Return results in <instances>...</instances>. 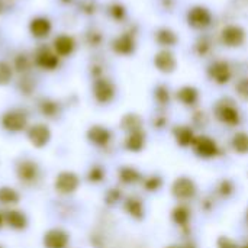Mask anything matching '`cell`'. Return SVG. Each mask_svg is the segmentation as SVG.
Wrapping results in <instances>:
<instances>
[{"label":"cell","mask_w":248,"mask_h":248,"mask_svg":"<svg viewBox=\"0 0 248 248\" xmlns=\"http://www.w3.org/2000/svg\"><path fill=\"white\" fill-rule=\"evenodd\" d=\"M124 209L135 221H142L147 215L145 203L140 196H128L124 202Z\"/></svg>","instance_id":"8992f818"},{"label":"cell","mask_w":248,"mask_h":248,"mask_svg":"<svg viewBox=\"0 0 248 248\" xmlns=\"http://www.w3.org/2000/svg\"><path fill=\"white\" fill-rule=\"evenodd\" d=\"M0 248H1V247H0Z\"/></svg>","instance_id":"e575fe53"},{"label":"cell","mask_w":248,"mask_h":248,"mask_svg":"<svg viewBox=\"0 0 248 248\" xmlns=\"http://www.w3.org/2000/svg\"><path fill=\"white\" fill-rule=\"evenodd\" d=\"M7 222L13 228H23L26 225V218L20 212H9L7 214Z\"/></svg>","instance_id":"603a6c76"},{"label":"cell","mask_w":248,"mask_h":248,"mask_svg":"<svg viewBox=\"0 0 248 248\" xmlns=\"http://www.w3.org/2000/svg\"><path fill=\"white\" fill-rule=\"evenodd\" d=\"M36 176V166L32 163H23L19 167V177L23 180H33Z\"/></svg>","instance_id":"ffe728a7"},{"label":"cell","mask_w":248,"mask_h":248,"mask_svg":"<svg viewBox=\"0 0 248 248\" xmlns=\"http://www.w3.org/2000/svg\"><path fill=\"white\" fill-rule=\"evenodd\" d=\"M237 192V185L232 179L230 177H224L219 182L215 183L214 186V192L212 195L218 199V201H230Z\"/></svg>","instance_id":"ba28073f"},{"label":"cell","mask_w":248,"mask_h":248,"mask_svg":"<svg viewBox=\"0 0 248 248\" xmlns=\"http://www.w3.org/2000/svg\"><path fill=\"white\" fill-rule=\"evenodd\" d=\"M110 138H112L110 131L106 129V128H103V126L96 125V126H93V128L89 131V140H90L94 145H97V147H105V145H108V144L110 142Z\"/></svg>","instance_id":"7c38bea8"},{"label":"cell","mask_w":248,"mask_h":248,"mask_svg":"<svg viewBox=\"0 0 248 248\" xmlns=\"http://www.w3.org/2000/svg\"><path fill=\"white\" fill-rule=\"evenodd\" d=\"M177 100L187 108H193L199 100V93L193 87H183L177 92Z\"/></svg>","instance_id":"2e32d148"},{"label":"cell","mask_w":248,"mask_h":248,"mask_svg":"<svg viewBox=\"0 0 248 248\" xmlns=\"http://www.w3.org/2000/svg\"><path fill=\"white\" fill-rule=\"evenodd\" d=\"M0 224H1V217H0Z\"/></svg>","instance_id":"836d02e7"},{"label":"cell","mask_w":248,"mask_h":248,"mask_svg":"<svg viewBox=\"0 0 248 248\" xmlns=\"http://www.w3.org/2000/svg\"><path fill=\"white\" fill-rule=\"evenodd\" d=\"M113 87L109 84V83H106V81H99L97 84H96V87H94V94H96V99L99 100V102H103V103H106V102H109L112 97H113Z\"/></svg>","instance_id":"ac0fdd59"},{"label":"cell","mask_w":248,"mask_h":248,"mask_svg":"<svg viewBox=\"0 0 248 248\" xmlns=\"http://www.w3.org/2000/svg\"><path fill=\"white\" fill-rule=\"evenodd\" d=\"M171 135H173L174 142L177 144V147H180V148H192L198 134L195 132L193 126L180 124V125H176L171 129Z\"/></svg>","instance_id":"5b68a950"},{"label":"cell","mask_w":248,"mask_h":248,"mask_svg":"<svg viewBox=\"0 0 248 248\" xmlns=\"http://www.w3.org/2000/svg\"><path fill=\"white\" fill-rule=\"evenodd\" d=\"M119 198H121V193H119V190H115V189L109 190V195H108V202H110V203H113V202H118V201H119Z\"/></svg>","instance_id":"f546056e"},{"label":"cell","mask_w":248,"mask_h":248,"mask_svg":"<svg viewBox=\"0 0 248 248\" xmlns=\"http://www.w3.org/2000/svg\"><path fill=\"white\" fill-rule=\"evenodd\" d=\"M122 128H124V131L126 134L132 132V131H137V129H142V119L138 115H135V113H129L128 116L124 118Z\"/></svg>","instance_id":"d6986e66"},{"label":"cell","mask_w":248,"mask_h":248,"mask_svg":"<svg viewBox=\"0 0 248 248\" xmlns=\"http://www.w3.org/2000/svg\"><path fill=\"white\" fill-rule=\"evenodd\" d=\"M89 179L92 182H102L105 179V170L100 167V166H96L90 170V174H89Z\"/></svg>","instance_id":"484cf974"},{"label":"cell","mask_w":248,"mask_h":248,"mask_svg":"<svg viewBox=\"0 0 248 248\" xmlns=\"http://www.w3.org/2000/svg\"><path fill=\"white\" fill-rule=\"evenodd\" d=\"M55 187H57L60 192H62V193L74 192V190L78 187V177H77L74 173H70V171L61 173V174L57 177Z\"/></svg>","instance_id":"9c48e42d"},{"label":"cell","mask_w":248,"mask_h":248,"mask_svg":"<svg viewBox=\"0 0 248 248\" xmlns=\"http://www.w3.org/2000/svg\"><path fill=\"white\" fill-rule=\"evenodd\" d=\"M29 140L35 147H44L49 141V129L44 125H35L29 131Z\"/></svg>","instance_id":"5bb4252c"},{"label":"cell","mask_w":248,"mask_h":248,"mask_svg":"<svg viewBox=\"0 0 248 248\" xmlns=\"http://www.w3.org/2000/svg\"><path fill=\"white\" fill-rule=\"evenodd\" d=\"M44 243L48 248H64L68 243V237L62 231L52 230L45 235Z\"/></svg>","instance_id":"9a60e30c"},{"label":"cell","mask_w":248,"mask_h":248,"mask_svg":"<svg viewBox=\"0 0 248 248\" xmlns=\"http://www.w3.org/2000/svg\"><path fill=\"white\" fill-rule=\"evenodd\" d=\"M55 49H57L58 54L65 55V54H68L73 49V41L68 36H60L55 41Z\"/></svg>","instance_id":"44dd1931"},{"label":"cell","mask_w":248,"mask_h":248,"mask_svg":"<svg viewBox=\"0 0 248 248\" xmlns=\"http://www.w3.org/2000/svg\"><path fill=\"white\" fill-rule=\"evenodd\" d=\"M17 199H19V196L13 189H9V187L0 189V202L1 203H16Z\"/></svg>","instance_id":"cb8c5ba5"},{"label":"cell","mask_w":248,"mask_h":248,"mask_svg":"<svg viewBox=\"0 0 248 248\" xmlns=\"http://www.w3.org/2000/svg\"><path fill=\"white\" fill-rule=\"evenodd\" d=\"M118 176L124 185H137L141 183L144 179L142 173L134 166H122L118 171Z\"/></svg>","instance_id":"8fae6325"},{"label":"cell","mask_w":248,"mask_h":248,"mask_svg":"<svg viewBox=\"0 0 248 248\" xmlns=\"http://www.w3.org/2000/svg\"><path fill=\"white\" fill-rule=\"evenodd\" d=\"M9 77H10V70L6 65L0 64V83H6Z\"/></svg>","instance_id":"f1b7e54d"},{"label":"cell","mask_w":248,"mask_h":248,"mask_svg":"<svg viewBox=\"0 0 248 248\" xmlns=\"http://www.w3.org/2000/svg\"><path fill=\"white\" fill-rule=\"evenodd\" d=\"M141 185H142V189L145 192H148V193H157L164 186V177L160 173H151L150 176H144Z\"/></svg>","instance_id":"4fadbf2b"},{"label":"cell","mask_w":248,"mask_h":248,"mask_svg":"<svg viewBox=\"0 0 248 248\" xmlns=\"http://www.w3.org/2000/svg\"><path fill=\"white\" fill-rule=\"evenodd\" d=\"M241 248H248V243H246V244H243V246H241Z\"/></svg>","instance_id":"d6a6232c"},{"label":"cell","mask_w":248,"mask_h":248,"mask_svg":"<svg viewBox=\"0 0 248 248\" xmlns=\"http://www.w3.org/2000/svg\"><path fill=\"white\" fill-rule=\"evenodd\" d=\"M32 32L36 35V36H44V35H46L48 33V31H49V23H48V20H45V19H36V20H33L32 22Z\"/></svg>","instance_id":"7402d4cb"},{"label":"cell","mask_w":248,"mask_h":248,"mask_svg":"<svg viewBox=\"0 0 248 248\" xmlns=\"http://www.w3.org/2000/svg\"><path fill=\"white\" fill-rule=\"evenodd\" d=\"M41 64H42L44 67H46V68H52V67H55V64H57V58H55L54 55H51V54H44V55L41 57Z\"/></svg>","instance_id":"4316f807"},{"label":"cell","mask_w":248,"mask_h":248,"mask_svg":"<svg viewBox=\"0 0 248 248\" xmlns=\"http://www.w3.org/2000/svg\"><path fill=\"white\" fill-rule=\"evenodd\" d=\"M237 93L240 94V97H241V99L248 100V78L243 80V81L238 84V87H237Z\"/></svg>","instance_id":"83f0119b"},{"label":"cell","mask_w":248,"mask_h":248,"mask_svg":"<svg viewBox=\"0 0 248 248\" xmlns=\"http://www.w3.org/2000/svg\"><path fill=\"white\" fill-rule=\"evenodd\" d=\"M3 125L9 129V131H20L25 128L26 125V119L23 115L16 113V112H10L3 118Z\"/></svg>","instance_id":"e0dca14e"},{"label":"cell","mask_w":248,"mask_h":248,"mask_svg":"<svg viewBox=\"0 0 248 248\" xmlns=\"http://www.w3.org/2000/svg\"><path fill=\"white\" fill-rule=\"evenodd\" d=\"M230 148L238 155H248V132L235 131L230 140Z\"/></svg>","instance_id":"30bf717a"},{"label":"cell","mask_w":248,"mask_h":248,"mask_svg":"<svg viewBox=\"0 0 248 248\" xmlns=\"http://www.w3.org/2000/svg\"><path fill=\"white\" fill-rule=\"evenodd\" d=\"M171 196L177 201V203H190L199 195V186L190 176H179L174 179L170 187Z\"/></svg>","instance_id":"6da1fadb"},{"label":"cell","mask_w":248,"mask_h":248,"mask_svg":"<svg viewBox=\"0 0 248 248\" xmlns=\"http://www.w3.org/2000/svg\"><path fill=\"white\" fill-rule=\"evenodd\" d=\"M170 219L182 232L189 231L192 224V209L189 208V203H177L170 212Z\"/></svg>","instance_id":"277c9868"},{"label":"cell","mask_w":248,"mask_h":248,"mask_svg":"<svg viewBox=\"0 0 248 248\" xmlns=\"http://www.w3.org/2000/svg\"><path fill=\"white\" fill-rule=\"evenodd\" d=\"M192 151L193 154L201 158V160H217L218 157H221V145L217 142V140H214L209 135L201 134L196 135V140L192 145Z\"/></svg>","instance_id":"3957f363"},{"label":"cell","mask_w":248,"mask_h":248,"mask_svg":"<svg viewBox=\"0 0 248 248\" xmlns=\"http://www.w3.org/2000/svg\"><path fill=\"white\" fill-rule=\"evenodd\" d=\"M214 115L217 118V121L225 126L230 128H237L243 124V116H241V110L238 109V106L230 100V99H222L218 100L214 109Z\"/></svg>","instance_id":"7a4b0ae2"},{"label":"cell","mask_w":248,"mask_h":248,"mask_svg":"<svg viewBox=\"0 0 248 248\" xmlns=\"http://www.w3.org/2000/svg\"><path fill=\"white\" fill-rule=\"evenodd\" d=\"M145 144H147V134L144 129L128 132L124 141V147L129 153H141L145 148Z\"/></svg>","instance_id":"52a82bcc"},{"label":"cell","mask_w":248,"mask_h":248,"mask_svg":"<svg viewBox=\"0 0 248 248\" xmlns=\"http://www.w3.org/2000/svg\"><path fill=\"white\" fill-rule=\"evenodd\" d=\"M217 248H241V246L230 235H219L217 240Z\"/></svg>","instance_id":"d4e9b609"},{"label":"cell","mask_w":248,"mask_h":248,"mask_svg":"<svg viewBox=\"0 0 248 248\" xmlns=\"http://www.w3.org/2000/svg\"><path fill=\"white\" fill-rule=\"evenodd\" d=\"M244 222H246V227L248 228V206L247 209H246V212H244Z\"/></svg>","instance_id":"1f68e13d"},{"label":"cell","mask_w":248,"mask_h":248,"mask_svg":"<svg viewBox=\"0 0 248 248\" xmlns=\"http://www.w3.org/2000/svg\"><path fill=\"white\" fill-rule=\"evenodd\" d=\"M166 248H189V246L185 243V244H170V246H167Z\"/></svg>","instance_id":"4dcf8cb0"}]
</instances>
